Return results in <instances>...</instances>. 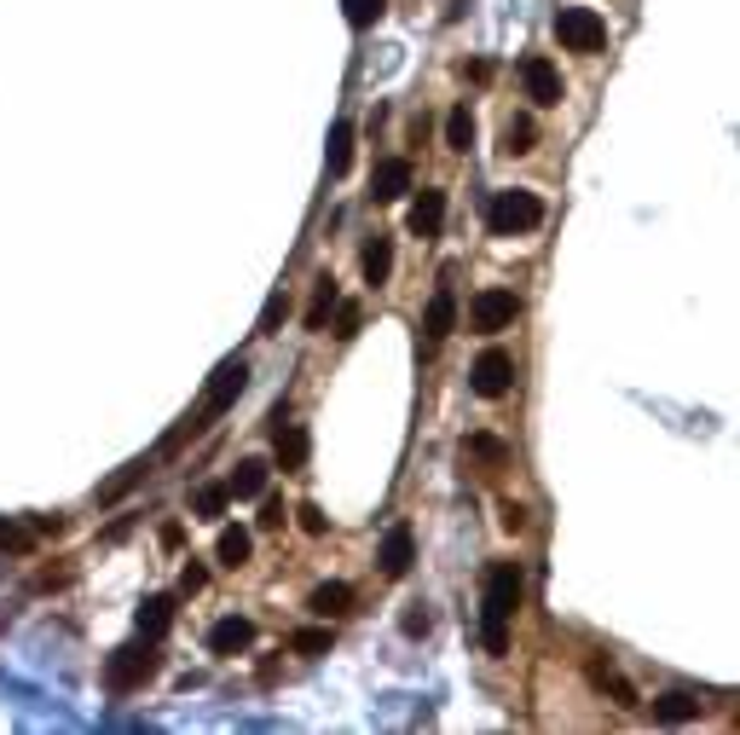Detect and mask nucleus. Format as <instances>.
Returning a JSON list of instances; mask_svg holds the SVG:
<instances>
[{"mask_svg": "<svg viewBox=\"0 0 740 735\" xmlns=\"http://www.w3.org/2000/svg\"><path fill=\"white\" fill-rule=\"evenodd\" d=\"M521 608V567L492 562L486 567V597H481V643L486 655H509V620Z\"/></svg>", "mask_w": 740, "mask_h": 735, "instance_id": "1", "label": "nucleus"}, {"mask_svg": "<svg viewBox=\"0 0 740 735\" xmlns=\"http://www.w3.org/2000/svg\"><path fill=\"white\" fill-rule=\"evenodd\" d=\"M151 671H157V648H151V638L122 643V648H111V661H105V689H111V696H134V689L146 684Z\"/></svg>", "mask_w": 740, "mask_h": 735, "instance_id": "2", "label": "nucleus"}, {"mask_svg": "<svg viewBox=\"0 0 740 735\" xmlns=\"http://www.w3.org/2000/svg\"><path fill=\"white\" fill-rule=\"evenodd\" d=\"M539 220H544V203L532 197V192H492V203H486V227L498 232V238L532 232Z\"/></svg>", "mask_w": 740, "mask_h": 735, "instance_id": "3", "label": "nucleus"}, {"mask_svg": "<svg viewBox=\"0 0 740 735\" xmlns=\"http://www.w3.org/2000/svg\"><path fill=\"white\" fill-rule=\"evenodd\" d=\"M555 41H562L567 53H602L608 41V24L596 7H562L555 12Z\"/></svg>", "mask_w": 740, "mask_h": 735, "instance_id": "4", "label": "nucleus"}, {"mask_svg": "<svg viewBox=\"0 0 740 735\" xmlns=\"http://www.w3.org/2000/svg\"><path fill=\"white\" fill-rule=\"evenodd\" d=\"M469 388H475L481 400H504L509 388H516V359H509L504 348H486L475 359V371H469Z\"/></svg>", "mask_w": 740, "mask_h": 735, "instance_id": "5", "label": "nucleus"}, {"mask_svg": "<svg viewBox=\"0 0 740 735\" xmlns=\"http://www.w3.org/2000/svg\"><path fill=\"white\" fill-rule=\"evenodd\" d=\"M243 388H250V365H243V359H226L220 371L209 377V388H203V417H220L226 405H238Z\"/></svg>", "mask_w": 740, "mask_h": 735, "instance_id": "6", "label": "nucleus"}, {"mask_svg": "<svg viewBox=\"0 0 740 735\" xmlns=\"http://www.w3.org/2000/svg\"><path fill=\"white\" fill-rule=\"evenodd\" d=\"M516 313H521L516 290H481L475 301H469V324H475V331H509Z\"/></svg>", "mask_w": 740, "mask_h": 735, "instance_id": "7", "label": "nucleus"}, {"mask_svg": "<svg viewBox=\"0 0 740 735\" xmlns=\"http://www.w3.org/2000/svg\"><path fill=\"white\" fill-rule=\"evenodd\" d=\"M521 88H527V99L532 105H562V70L550 65V58H521Z\"/></svg>", "mask_w": 740, "mask_h": 735, "instance_id": "8", "label": "nucleus"}, {"mask_svg": "<svg viewBox=\"0 0 740 735\" xmlns=\"http://www.w3.org/2000/svg\"><path fill=\"white\" fill-rule=\"evenodd\" d=\"M377 562H382V574L388 579H400V574H411V562H417V539H411V527L405 521H394L382 533V550H377Z\"/></svg>", "mask_w": 740, "mask_h": 735, "instance_id": "9", "label": "nucleus"}, {"mask_svg": "<svg viewBox=\"0 0 740 735\" xmlns=\"http://www.w3.org/2000/svg\"><path fill=\"white\" fill-rule=\"evenodd\" d=\"M405 227L417 232V238H440V227H446V192H417V203H411V215H405Z\"/></svg>", "mask_w": 740, "mask_h": 735, "instance_id": "10", "label": "nucleus"}, {"mask_svg": "<svg viewBox=\"0 0 740 735\" xmlns=\"http://www.w3.org/2000/svg\"><path fill=\"white\" fill-rule=\"evenodd\" d=\"M250 643H255V620H243V615H226V620H215V631H209V648H215V655H243Z\"/></svg>", "mask_w": 740, "mask_h": 735, "instance_id": "11", "label": "nucleus"}, {"mask_svg": "<svg viewBox=\"0 0 740 735\" xmlns=\"http://www.w3.org/2000/svg\"><path fill=\"white\" fill-rule=\"evenodd\" d=\"M405 192H411V162H405V157H388V162H377L370 197H377V203H400Z\"/></svg>", "mask_w": 740, "mask_h": 735, "instance_id": "12", "label": "nucleus"}, {"mask_svg": "<svg viewBox=\"0 0 740 735\" xmlns=\"http://www.w3.org/2000/svg\"><path fill=\"white\" fill-rule=\"evenodd\" d=\"M307 608H313L319 620H342V615H354V585L347 579H324L313 597H307Z\"/></svg>", "mask_w": 740, "mask_h": 735, "instance_id": "13", "label": "nucleus"}, {"mask_svg": "<svg viewBox=\"0 0 740 735\" xmlns=\"http://www.w3.org/2000/svg\"><path fill=\"white\" fill-rule=\"evenodd\" d=\"M451 324H458V296H451L446 284H440V290L428 296V313H423V336H428V342H446V336H451Z\"/></svg>", "mask_w": 740, "mask_h": 735, "instance_id": "14", "label": "nucleus"}, {"mask_svg": "<svg viewBox=\"0 0 740 735\" xmlns=\"http://www.w3.org/2000/svg\"><path fill=\"white\" fill-rule=\"evenodd\" d=\"M359 273H365V284H388V273H394V238H370L365 243V255H359Z\"/></svg>", "mask_w": 740, "mask_h": 735, "instance_id": "15", "label": "nucleus"}, {"mask_svg": "<svg viewBox=\"0 0 740 735\" xmlns=\"http://www.w3.org/2000/svg\"><path fill=\"white\" fill-rule=\"evenodd\" d=\"M266 475H273V463H261V458H243L238 469H232V498H266Z\"/></svg>", "mask_w": 740, "mask_h": 735, "instance_id": "16", "label": "nucleus"}, {"mask_svg": "<svg viewBox=\"0 0 740 735\" xmlns=\"http://www.w3.org/2000/svg\"><path fill=\"white\" fill-rule=\"evenodd\" d=\"M336 278L331 273H319L313 278V301H307V331H324V324H331V313H336Z\"/></svg>", "mask_w": 740, "mask_h": 735, "instance_id": "17", "label": "nucleus"}, {"mask_svg": "<svg viewBox=\"0 0 740 735\" xmlns=\"http://www.w3.org/2000/svg\"><path fill=\"white\" fill-rule=\"evenodd\" d=\"M273 446H278V469H301V463H307V428H301V423H284V417H278Z\"/></svg>", "mask_w": 740, "mask_h": 735, "instance_id": "18", "label": "nucleus"}, {"mask_svg": "<svg viewBox=\"0 0 740 735\" xmlns=\"http://www.w3.org/2000/svg\"><path fill=\"white\" fill-rule=\"evenodd\" d=\"M226 504H232V486H226V481H203L197 493H192V516L197 521H220Z\"/></svg>", "mask_w": 740, "mask_h": 735, "instance_id": "19", "label": "nucleus"}, {"mask_svg": "<svg viewBox=\"0 0 740 735\" xmlns=\"http://www.w3.org/2000/svg\"><path fill=\"white\" fill-rule=\"evenodd\" d=\"M134 620H139V638H151V643H157L162 631L174 625V597H146V602H139V615H134Z\"/></svg>", "mask_w": 740, "mask_h": 735, "instance_id": "20", "label": "nucleus"}, {"mask_svg": "<svg viewBox=\"0 0 740 735\" xmlns=\"http://www.w3.org/2000/svg\"><path fill=\"white\" fill-rule=\"evenodd\" d=\"M250 550H255V533H250V527H220L215 556H220L226 567H243V562H250Z\"/></svg>", "mask_w": 740, "mask_h": 735, "instance_id": "21", "label": "nucleus"}, {"mask_svg": "<svg viewBox=\"0 0 740 735\" xmlns=\"http://www.w3.org/2000/svg\"><path fill=\"white\" fill-rule=\"evenodd\" d=\"M324 162H331L336 180L354 169V122H336V128H331V151H324Z\"/></svg>", "mask_w": 740, "mask_h": 735, "instance_id": "22", "label": "nucleus"}, {"mask_svg": "<svg viewBox=\"0 0 740 735\" xmlns=\"http://www.w3.org/2000/svg\"><path fill=\"white\" fill-rule=\"evenodd\" d=\"M694 712H701V701H694V696H683V689H671V696H660V701H654V719H660V724H689Z\"/></svg>", "mask_w": 740, "mask_h": 735, "instance_id": "23", "label": "nucleus"}, {"mask_svg": "<svg viewBox=\"0 0 740 735\" xmlns=\"http://www.w3.org/2000/svg\"><path fill=\"white\" fill-rule=\"evenodd\" d=\"M590 678H596V689H608V696L620 701V707H636V689H631V684H625L608 661H596V666H590Z\"/></svg>", "mask_w": 740, "mask_h": 735, "instance_id": "24", "label": "nucleus"}, {"mask_svg": "<svg viewBox=\"0 0 740 735\" xmlns=\"http://www.w3.org/2000/svg\"><path fill=\"white\" fill-rule=\"evenodd\" d=\"M290 648H296V655H307V661L331 655V625H301L296 638H290Z\"/></svg>", "mask_w": 740, "mask_h": 735, "instance_id": "25", "label": "nucleus"}, {"mask_svg": "<svg viewBox=\"0 0 740 735\" xmlns=\"http://www.w3.org/2000/svg\"><path fill=\"white\" fill-rule=\"evenodd\" d=\"M539 146V128H532V116H509V128H504V151L509 157H521Z\"/></svg>", "mask_w": 740, "mask_h": 735, "instance_id": "26", "label": "nucleus"}, {"mask_svg": "<svg viewBox=\"0 0 740 735\" xmlns=\"http://www.w3.org/2000/svg\"><path fill=\"white\" fill-rule=\"evenodd\" d=\"M446 146H451V151H469V146H475V116H469L463 105L446 116Z\"/></svg>", "mask_w": 740, "mask_h": 735, "instance_id": "27", "label": "nucleus"}, {"mask_svg": "<svg viewBox=\"0 0 740 735\" xmlns=\"http://www.w3.org/2000/svg\"><path fill=\"white\" fill-rule=\"evenodd\" d=\"M139 481H146V463H128V469H122L116 481H105V486H99V504H116V498H128Z\"/></svg>", "mask_w": 740, "mask_h": 735, "instance_id": "28", "label": "nucleus"}, {"mask_svg": "<svg viewBox=\"0 0 740 735\" xmlns=\"http://www.w3.org/2000/svg\"><path fill=\"white\" fill-rule=\"evenodd\" d=\"M0 550H12V556H24V550H35V527L0 516Z\"/></svg>", "mask_w": 740, "mask_h": 735, "instance_id": "29", "label": "nucleus"}, {"mask_svg": "<svg viewBox=\"0 0 740 735\" xmlns=\"http://www.w3.org/2000/svg\"><path fill=\"white\" fill-rule=\"evenodd\" d=\"M342 12H347V24H354V30H370L388 12V0H342Z\"/></svg>", "mask_w": 740, "mask_h": 735, "instance_id": "30", "label": "nucleus"}, {"mask_svg": "<svg viewBox=\"0 0 740 735\" xmlns=\"http://www.w3.org/2000/svg\"><path fill=\"white\" fill-rule=\"evenodd\" d=\"M463 452H469V458H481V463H509V446H504V440H492V435H469V440H463Z\"/></svg>", "mask_w": 740, "mask_h": 735, "instance_id": "31", "label": "nucleus"}, {"mask_svg": "<svg viewBox=\"0 0 740 735\" xmlns=\"http://www.w3.org/2000/svg\"><path fill=\"white\" fill-rule=\"evenodd\" d=\"M359 324H365L359 301H336V336H359Z\"/></svg>", "mask_w": 740, "mask_h": 735, "instance_id": "32", "label": "nucleus"}, {"mask_svg": "<svg viewBox=\"0 0 740 735\" xmlns=\"http://www.w3.org/2000/svg\"><path fill=\"white\" fill-rule=\"evenodd\" d=\"M428 625H435V615H428L423 602H417V608H405V620H400L405 638H428Z\"/></svg>", "mask_w": 740, "mask_h": 735, "instance_id": "33", "label": "nucleus"}, {"mask_svg": "<svg viewBox=\"0 0 740 735\" xmlns=\"http://www.w3.org/2000/svg\"><path fill=\"white\" fill-rule=\"evenodd\" d=\"M203 585H209V567H203V562H185V574H180V590H185V597H197Z\"/></svg>", "mask_w": 740, "mask_h": 735, "instance_id": "34", "label": "nucleus"}, {"mask_svg": "<svg viewBox=\"0 0 740 735\" xmlns=\"http://www.w3.org/2000/svg\"><path fill=\"white\" fill-rule=\"evenodd\" d=\"M296 521H301V533H313V539L324 533V527H331V521H324V509H319V504H301V509H296Z\"/></svg>", "mask_w": 740, "mask_h": 735, "instance_id": "35", "label": "nucleus"}, {"mask_svg": "<svg viewBox=\"0 0 740 735\" xmlns=\"http://www.w3.org/2000/svg\"><path fill=\"white\" fill-rule=\"evenodd\" d=\"M278 319H284V290H278L273 301H266V313H261V336H273V331H278Z\"/></svg>", "mask_w": 740, "mask_h": 735, "instance_id": "36", "label": "nucleus"}, {"mask_svg": "<svg viewBox=\"0 0 740 735\" xmlns=\"http://www.w3.org/2000/svg\"><path fill=\"white\" fill-rule=\"evenodd\" d=\"M261 527L273 533V527H284V504L278 498H266V509H261Z\"/></svg>", "mask_w": 740, "mask_h": 735, "instance_id": "37", "label": "nucleus"}, {"mask_svg": "<svg viewBox=\"0 0 740 735\" xmlns=\"http://www.w3.org/2000/svg\"><path fill=\"white\" fill-rule=\"evenodd\" d=\"M504 527H509V533H521V527H527V509H521V504H504Z\"/></svg>", "mask_w": 740, "mask_h": 735, "instance_id": "38", "label": "nucleus"}]
</instances>
